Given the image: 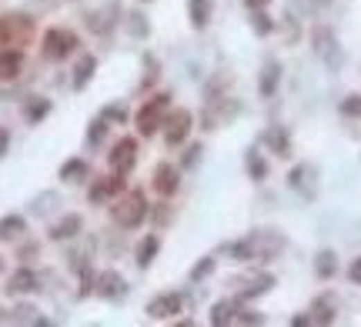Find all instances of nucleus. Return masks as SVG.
I'll return each mask as SVG.
<instances>
[{"instance_id":"1","label":"nucleus","mask_w":361,"mask_h":327,"mask_svg":"<svg viewBox=\"0 0 361 327\" xmlns=\"http://www.w3.org/2000/svg\"><path fill=\"white\" fill-rule=\"evenodd\" d=\"M285 250V234L278 231H254L245 241L231 244V257L238 261H271Z\"/></svg>"},{"instance_id":"2","label":"nucleus","mask_w":361,"mask_h":327,"mask_svg":"<svg viewBox=\"0 0 361 327\" xmlns=\"http://www.w3.org/2000/svg\"><path fill=\"white\" fill-rule=\"evenodd\" d=\"M111 217H114L117 227H137L144 217H148V200H144V194L141 191H127L117 197V204L111 207Z\"/></svg>"},{"instance_id":"3","label":"nucleus","mask_w":361,"mask_h":327,"mask_svg":"<svg viewBox=\"0 0 361 327\" xmlns=\"http://www.w3.org/2000/svg\"><path fill=\"white\" fill-rule=\"evenodd\" d=\"M77 47H80V37H77L74 30H67V27H51V30L44 34L40 54L47 60H67Z\"/></svg>"},{"instance_id":"4","label":"nucleus","mask_w":361,"mask_h":327,"mask_svg":"<svg viewBox=\"0 0 361 327\" xmlns=\"http://www.w3.org/2000/svg\"><path fill=\"white\" fill-rule=\"evenodd\" d=\"M168 107H171V97L168 94H154L151 100L141 107V114H137V131H141V137H154V131L164 127Z\"/></svg>"},{"instance_id":"5","label":"nucleus","mask_w":361,"mask_h":327,"mask_svg":"<svg viewBox=\"0 0 361 327\" xmlns=\"http://www.w3.org/2000/svg\"><path fill=\"white\" fill-rule=\"evenodd\" d=\"M34 37V20L27 14H7L0 17V44L3 47H24Z\"/></svg>"},{"instance_id":"6","label":"nucleus","mask_w":361,"mask_h":327,"mask_svg":"<svg viewBox=\"0 0 361 327\" xmlns=\"http://www.w3.org/2000/svg\"><path fill=\"white\" fill-rule=\"evenodd\" d=\"M191 124H194V117H191V111H171V117L164 120V144L168 147H181L184 140H188V134H191Z\"/></svg>"},{"instance_id":"7","label":"nucleus","mask_w":361,"mask_h":327,"mask_svg":"<svg viewBox=\"0 0 361 327\" xmlns=\"http://www.w3.org/2000/svg\"><path fill=\"white\" fill-rule=\"evenodd\" d=\"M184 310V297L177 290H168V294H157L151 304H148V317L151 321H171Z\"/></svg>"},{"instance_id":"8","label":"nucleus","mask_w":361,"mask_h":327,"mask_svg":"<svg viewBox=\"0 0 361 327\" xmlns=\"http://www.w3.org/2000/svg\"><path fill=\"white\" fill-rule=\"evenodd\" d=\"M107 160H111V171L127 177V174L134 171V164H137V140H134V137H121Z\"/></svg>"},{"instance_id":"9","label":"nucleus","mask_w":361,"mask_h":327,"mask_svg":"<svg viewBox=\"0 0 361 327\" xmlns=\"http://www.w3.org/2000/svg\"><path fill=\"white\" fill-rule=\"evenodd\" d=\"M151 187L161 197H174V194L181 191V171L174 164H157L151 174Z\"/></svg>"},{"instance_id":"10","label":"nucleus","mask_w":361,"mask_h":327,"mask_svg":"<svg viewBox=\"0 0 361 327\" xmlns=\"http://www.w3.org/2000/svg\"><path fill=\"white\" fill-rule=\"evenodd\" d=\"M94 290L104 301H121V297L127 294V284H124V277H121L117 270H100L94 277Z\"/></svg>"},{"instance_id":"11","label":"nucleus","mask_w":361,"mask_h":327,"mask_svg":"<svg viewBox=\"0 0 361 327\" xmlns=\"http://www.w3.org/2000/svg\"><path fill=\"white\" fill-rule=\"evenodd\" d=\"M234 284L241 288L238 294L247 301V297H258V294H265V290L274 288V277H271V274H245V277H238Z\"/></svg>"},{"instance_id":"12","label":"nucleus","mask_w":361,"mask_h":327,"mask_svg":"<svg viewBox=\"0 0 361 327\" xmlns=\"http://www.w3.org/2000/svg\"><path fill=\"white\" fill-rule=\"evenodd\" d=\"M114 194H124V174H114V177H104V180L91 184L87 200H91V204H100V200H107V197H114Z\"/></svg>"},{"instance_id":"13","label":"nucleus","mask_w":361,"mask_h":327,"mask_svg":"<svg viewBox=\"0 0 361 327\" xmlns=\"http://www.w3.org/2000/svg\"><path fill=\"white\" fill-rule=\"evenodd\" d=\"M338 44H335V34L328 30V27H318L315 30V54L318 57H324L331 67H338V50H335Z\"/></svg>"},{"instance_id":"14","label":"nucleus","mask_w":361,"mask_h":327,"mask_svg":"<svg viewBox=\"0 0 361 327\" xmlns=\"http://www.w3.org/2000/svg\"><path fill=\"white\" fill-rule=\"evenodd\" d=\"M40 288V281H37V274L30 268H20L10 274V281H7V290L10 294H34V290Z\"/></svg>"},{"instance_id":"15","label":"nucleus","mask_w":361,"mask_h":327,"mask_svg":"<svg viewBox=\"0 0 361 327\" xmlns=\"http://www.w3.org/2000/svg\"><path fill=\"white\" fill-rule=\"evenodd\" d=\"M20 67H24V54L17 47L0 50V80H14L20 74Z\"/></svg>"},{"instance_id":"16","label":"nucleus","mask_w":361,"mask_h":327,"mask_svg":"<svg viewBox=\"0 0 361 327\" xmlns=\"http://www.w3.org/2000/svg\"><path fill=\"white\" fill-rule=\"evenodd\" d=\"M94 71H97V57H94V54H84V57L77 60L74 77H71V84H74V91H84V87L91 84V77H94Z\"/></svg>"},{"instance_id":"17","label":"nucleus","mask_w":361,"mask_h":327,"mask_svg":"<svg viewBox=\"0 0 361 327\" xmlns=\"http://www.w3.org/2000/svg\"><path fill=\"white\" fill-rule=\"evenodd\" d=\"M80 227H84V221H80L77 214H67L64 221H58V224L51 227V241H71V237L80 234Z\"/></svg>"},{"instance_id":"18","label":"nucleus","mask_w":361,"mask_h":327,"mask_svg":"<svg viewBox=\"0 0 361 327\" xmlns=\"http://www.w3.org/2000/svg\"><path fill=\"white\" fill-rule=\"evenodd\" d=\"M238 310H241L238 301H218V304L211 308V324H218V327L234 324V321H238Z\"/></svg>"},{"instance_id":"19","label":"nucleus","mask_w":361,"mask_h":327,"mask_svg":"<svg viewBox=\"0 0 361 327\" xmlns=\"http://www.w3.org/2000/svg\"><path fill=\"white\" fill-rule=\"evenodd\" d=\"M211 10H214V3L211 0H188V14H191V27L194 30H204L211 20Z\"/></svg>"},{"instance_id":"20","label":"nucleus","mask_w":361,"mask_h":327,"mask_svg":"<svg viewBox=\"0 0 361 327\" xmlns=\"http://www.w3.org/2000/svg\"><path fill=\"white\" fill-rule=\"evenodd\" d=\"M278 80H281V64H278V60H267L265 71H261V80H258V91H261V97L274 94Z\"/></svg>"},{"instance_id":"21","label":"nucleus","mask_w":361,"mask_h":327,"mask_svg":"<svg viewBox=\"0 0 361 327\" xmlns=\"http://www.w3.org/2000/svg\"><path fill=\"white\" fill-rule=\"evenodd\" d=\"M157 250H161V237L157 234H148L141 244H137V268H151V261L157 257Z\"/></svg>"},{"instance_id":"22","label":"nucleus","mask_w":361,"mask_h":327,"mask_svg":"<svg viewBox=\"0 0 361 327\" xmlns=\"http://www.w3.org/2000/svg\"><path fill=\"white\" fill-rule=\"evenodd\" d=\"M261 140H265V144H267V147H271V151H274L278 157H288V154H291V137H288L285 127H271V131H267Z\"/></svg>"},{"instance_id":"23","label":"nucleus","mask_w":361,"mask_h":327,"mask_svg":"<svg viewBox=\"0 0 361 327\" xmlns=\"http://www.w3.org/2000/svg\"><path fill=\"white\" fill-rule=\"evenodd\" d=\"M24 231H27V221H24L20 214H7V217H0V241H17Z\"/></svg>"},{"instance_id":"24","label":"nucleus","mask_w":361,"mask_h":327,"mask_svg":"<svg viewBox=\"0 0 361 327\" xmlns=\"http://www.w3.org/2000/svg\"><path fill=\"white\" fill-rule=\"evenodd\" d=\"M47 114H51V100H44V97H30V100L24 104V117H27L30 124L44 120Z\"/></svg>"},{"instance_id":"25","label":"nucleus","mask_w":361,"mask_h":327,"mask_svg":"<svg viewBox=\"0 0 361 327\" xmlns=\"http://www.w3.org/2000/svg\"><path fill=\"white\" fill-rule=\"evenodd\" d=\"M87 177V164L74 157V160H67L64 167H60V180H67V184H74V180H84Z\"/></svg>"},{"instance_id":"26","label":"nucleus","mask_w":361,"mask_h":327,"mask_svg":"<svg viewBox=\"0 0 361 327\" xmlns=\"http://www.w3.org/2000/svg\"><path fill=\"white\" fill-rule=\"evenodd\" d=\"M315 270H318V277H335V270H338V264H335V254L331 250H322L318 257H315Z\"/></svg>"},{"instance_id":"27","label":"nucleus","mask_w":361,"mask_h":327,"mask_svg":"<svg viewBox=\"0 0 361 327\" xmlns=\"http://www.w3.org/2000/svg\"><path fill=\"white\" fill-rule=\"evenodd\" d=\"M315 321H318V324H331V321H335V304H331V301H315V308H311V324H315Z\"/></svg>"},{"instance_id":"28","label":"nucleus","mask_w":361,"mask_h":327,"mask_svg":"<svg viewBox=\"0 0 361 327\" xmlns=\"http://www.w3.org/2000/svg\"><path fill=\"white\" fill-rule=\"evenodd\" d=\"M247 174H251V180H265L267 177V164L261 160V154L258 151H247Z\"/></svg>"},{"instance_id":"29","label":"nucleus","mask_w":361,"mask_h":327,"mask_svg":"<svg viewBox=\"0 0 361 327\" xmlns=\"http://www.w3.org/2000/svg\"><path fill=\"white\" fill-rule=\"evenodd\" d=\"M111 14H114V7H104V14H100V10H94V14H91V17H87V27H91V30H97V34H107V30H111Z\"/></svg>"},{"instance_id":"30","label":"nucleus","mask_w":361,"mask_h":327,"mask_svg":"<svg viewBox=\"0 0 361 327\" xmlns=\"http://www.w3.org/2000/svg\"><path fill=\"white\" fill-rule=\"evenodd\" d=\"M251 27H254V34H261V37H267V34L274 30V20L267 17L265 10H254V17H251Z\"/></svg>"},{"instance_id":"31","label":"nucleus","mask_w":361,"mask_h":327,"mask_svg":"<svg viewBox=\"0 0 361 327\" xmlns=\"http://www.w3.org/2000/svg\"><path fill=\"white\" fill-rule=\"evenodd\" d=\"M308 174H311V167H308V164H298L294 171L288 174V184H291L294 191H304V184H308L304 177H308ZM304 194H308V191H304Z\"/></svg>"},{"instance_id":"32","label":"nucleus","mask_w":361,"mask_h":327,"mask_svg":"<svg viewBox=\"0 0 361 327\" xmlns=\"http://www.w3.org/2000/svg\"><path fill=\"white\" fill-rule=\"evenodd\" d=\"M104 134H107V117L100 114L97 120H91V131H87V140H91V144H97V140H104Z\"/></svg>"},{"instance_id":"33","label":"nucleus","mask_w":361,"mask_h":327,"mask_svg":"<svg viewBox=\"0 0 361 327\" xmlns=\"http://www.w3.org/2000/svg\"><path fill=\"white\" fill-rule=\"evenodd\" d=\"M127 27H131L134 37H148V20L141 14H127Z\"/></svg>"},{"instance_id":"34","label":"nucleus","mask_w":361,"mask_h":327,"mask_svg":"<svg viewBox=\"0 0 361 327\" xmlns=\"http://www.w3.org/2000/svg\"><path fill=\"white\" fill-rule=\"evenodd\" d=\"M342 114L348 117H361V94H351L342 100Z\"/></svg>"},{"instance_id":"35","label":"nucleus","mask_w":361,"mask_h":327,"mask_svg":"<svg viewBox=\"0 0 361 327\" xmlns=\"http://www.w3.org/2000/svg\"><path fill=\"white\" fill-rule=\"evenodd\" d=\"M211 270H214V257H201V264L191 270V281H201V277H208Z\"/></svg>"},{"instance_id":"36","label":"nucleus","mask_w":361,"mask_h":327,"mask_svg":"<svg viewBox=\"0 0 361 327\" xmlns=\"http://www.w3.org/2000/svg\"><path fill=\"white\" fill-rule=\"evenodd\" d=\"M201 160V144H194V147H188V154H184V164L181 167H194Z\"/></svg>"},{"instance_id":"37","label":"nucleus","mask_w":361,"mask_h":327,"mask_svg":"<svg viewBox=\"0 0 361 327\" xmlns=\"http://www.w3.org/2000/svg\"><path fill=\"white\" fill-rule=\"evenodd\" d=\"M348 277H351L355 284H361V257H355V261H351V268H348Z\"/></svg>"},{"instance_id":"38","label":"nucleus","mask_w":361,"mask_h":327,"mask_svg":"<svg viewBox=\"0 0 361 327\" xmlns=\"http://www.w3.org/2000/svg\"><path fill=\"white\" fill-rule=\"evenodd\" d=\"M104 117H111V120H127V114H124L121 107H107V111H104Z\"/></svg>"},{"instance_id":"39","label":"nucleus","mask_w":361,"mask_h":327,"mask_svg":"<svg viewBox=\"0 0 361 327\" xmlns=\"http://www.w3.org/2000/svg\"><path fill=\"white\" fill-rule=\"evenodd\" d=\"M7 144H10V134H7V127H0V157L7 154Z\"/></svg>"},{"instance_id":"40","label":"nucleus","mask_w":361,"mask_h":327,"mask_svg":"<svg viewBox=\"0 0 361 327\" xmlns=\"http://www.w3.org/2000/svg\"><path fill=\"white\" fill-rule=\"evenodd\" d=\"M271 0H245V7H251V10H265Z\"/></svg>"},{"instance_id":"41","label":"nucleus","mask_w":361,"mask_h":327,"mask_svg":"<svg viewBox=\"0 0 361 327\" xmlns=\"http://www.w3.org/2000/svg\"><path fill=\"white\" fill-rule=\"evenodd\" d=\"M0 268H3V261H0Z\"/></svg>"},{"instance_id":"42","label":"nucleus","mask_w":361,"mask_h":327,"mask_svg":"<svg viewBox=\"0 0 361 327\" xmlns=\"http://www.w3.org/2000/svg\"><path fill=\"white\" fill-rule=\"evenodd\" d=\"M144 3H148V0H144Z\"/></svg>"}]
</instances>
